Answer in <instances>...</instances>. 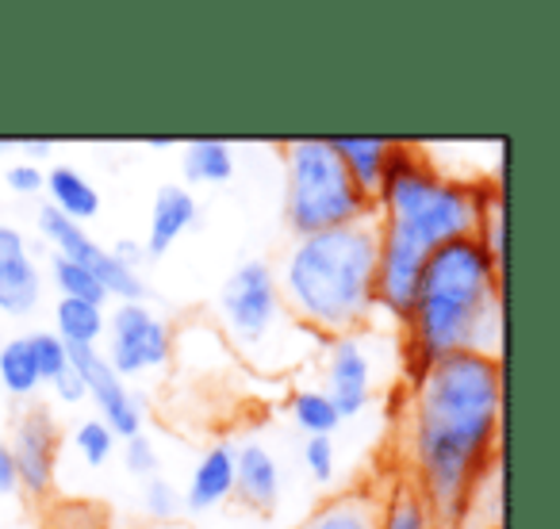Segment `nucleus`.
<instances>
[{"instance_id": "obj_13", "label": "nucleus", "mask_w": 560, "mask_h": 529, "mask_svg": "<svg viewBox=\"0 0 560 529\" xmlns=\"http://www.w3.org/2000/svg\"><path fill=\"white\" fill-rule=\"evenodd\" d=\"M392 491V487H388ZM384 487H350L319 503L296 529H381L384 518Z\"/></svg>"}, {"instance_id": "obj_17", "label": "nucleus", "mask_w": 560, "mask_h": 529, "mask_svg": "<svg viewBox=\"0 0 560 529\" xmlns=\"http://www.w3.org/2000/svg\"><path fill=\"white\" fill-rule=\"evenodd\" d=\"M330 146H335V154L342 157V165L350 169L353 185H358L369 200H376V196H381V180H384L392 142L388 139H330Z\"/></svg>"}, {"instance_id": "obj_23", "label": "nucleus", "mask_w": 560, "mask_h": 529, "mask_svg": "<svg viewBox=\"0 0 560 529\" xmlns=\"http://www.w3.org/2000/svg\"><path fill=\"white\" fill-rule=\"evenodd\" d=\"M50 273H55V284H58V292H62V299H81V304H93V307H104V299H108L101 281H96L93 273H85L81 264L66 261V257L55 254Z\"/></svg>"}, {"instance_id": "obj_8", "label": "nucleus", "mask_w": 560, "mask_h": 529, "mask_svg": "<svg viewBox=\"0 0 560 529\" xmlns=\"http://www.w3.org/2000/svg\"><path fill=\"white\" fill-rule=\"evenodd\" d=\"M104 330L112 334L104 361H108L119 380L170 361V327L162 319H154L142 304H119L116 315L104 322Z\"/></svg>"}, {"instance_id": "obj_31", "label": "nucleus", "mask_w": 560, "mask_h": 529, "mask_svg": "<svg viewBox=\"0 0 560 529\" xmlns=\"http://www.w3.org/2000/svg\"><path fill=\"white\" fill-rule=\"evenodd\" d=\"M50 388H55L58 399H66V403H78V399H85V380H81V373L73 365H66L62 373L50 380Z\"/></svg>"}, {"instance_id": "obj_10", "label": "nucleus", "mask_w": 560, "mask_h": 529, "mask_svg": "<svg viewBox=\"0 0 560 529\" xmlns=\"http://www.w3.org/2000/svg\"><path fill=\"white\" fill-rule=\"evenodd\" d=\"M12 465H16V483L27 495L43 498L55 483V457H58V426L47 414V407H32L20 419L16 437H12Z\"/></svg>"}, {"instance_id": "obj_20", "label": "nucleus", "mask_w": 560, "mask_h": 529, "mask_svg": "<svg viewBox=\"0 0 560 529\" xmlns=\"http://www.w3.org/2000/svg\"><path fill=\"white\" fill-rule=\"evenodd\" d=\"M381 529H434V518H430V506L422 498L419 483L411 475L392 483L388 503H384V518Z\"/></svg>"}, {"instance_id": "obj_21", "label": "nucleus", "mask_w": 560, "mask_h": 529, "mask_svg": "<svg viewBox=\"0 0 560 529\" xmlns=\"http://www.w3.org/2000/svg\"><path fill=\"white\" fill-rule=\"evenodd\" d=\"M55 322H58V342L70 350V345H89L96 350V338L104 334V311L93 304H81V299H58V311H55Z\"/></svg>"}, {"instance_id": "obj_3", "label": "nucleus", "mask_w": 560, "mask_h": 529, "mask_svg": "<svg viewBox=\"0 0 560 529\" xmlns=\"http://www.w3.org/2000/svg\"><path fill=\"white\" fill-rule=\"evenodd\" d=\"M384 249V211L304 234L284 264V292L292 319L327 342L358 338L376 311V273Z\"/></svg>"}, {"instance_id": "obj_35", "label": "nucleus", "mask_w": 560, "mask_h": 529, "mask_svg": "<svg viewBox=\"0 0 560 529\" xmlns=\"http://www.w3.org/2000/svg\"><path fill=\"white\" fill-rule=\"evenodd\" d=\"M4 146H9V142H4V139H0V150H4Z\"/></svg>"}, {"instance_id": "obj_34", "label": "nucleus", "mask_w": 560, "mask_h": 529, "mask_svg": "<svg viewBox=\"0 0 560 529\" xmlns=\"http://www.w3.org/2000/svg\"><path fill=\"white\" fill-rule=\"evenodd\" d=\"M147 146H150V150H170V146H173V139H147Z\"/></svg>"}, {"instance_id": "obj_18", "label": "nucleus", "mask_w": 560, "mask_h": 529, "mask_svg": "<svg viewBox=\"0 0 560 529\" xmlns=\"http://www.w3.org/2000/svg\"><path fill=\"white\" fill-rule=\"evenodd\" d=\"M43 188L50 192V208H55L58 215L73 219V223L93 219L96 211H101V196H96V188L89 185L78 169H70V165H55V169L47 173V180H43Z\"/></svg>"}, {"instance_id": "obj_12", "label": "nucleus", "mask_w": 560, "mask_h": 529, "mask_svg": "<svg viewBox=\"0 0 560 529\" xmlns=\"http://www.w3.org/2000/svg\"><path fill=\"white\" fill-rule=\"evenodd\" d=\"M369 384H373V373H369V357L358 338H342V342L330 345L327 391H323V396L335 403L338 419H353V414L365 411Z\"/></svg>"}, {"instance_id": "obj_1", "label": "nucleus", "mask_w": 560, "mask_h": 529, "mask_svg": "<svg viewBox=\"0 0 560 529\" xmlns=\"http://www.w3.org/2000/svg\"><path fill=\"white\" fill-rule=\"evenodd\" d=\"M503 368L480 353L430 361L415 391V472L434 529H460L495 460Z\"/></svg>"}, {"instance_id": "obj_29", "label": "nucleus", "mask_w": 560, "mask_h": 529, "mask_svg": "<svg viewBox=\"0 0 560 529\" xmlns=\"http://www.w3.org/2000/svg\"><path fill=\"white\" fill-rule=\"evenodd\" d=\"M142 503H147L150 518H173L177 506H180V498H177V491H173L170 480L154 475V480H147V495H142Z\"/></svg>"}, {"instance_id": "obj_14", "label": "nucleus", "mask_w": 560, "mask_h": 529, "mask_svg": "<svg viewBox=\"0 0 560 529\" xmlns=\"http://www.w3.org/2000/svg\"><path fill=\"white\" fill-rule=\"evenodd\" d=\"M234 491L242 495V503L261 514H269L272 506H277V495H280L277 460L257 442H246L242 449H234Z\"/></svg>"}, {"instance_id": "obj_27", "label": "nucleus", "mask_w": 560, "mask_h": 529, "mask_svg": "<svg viewBox=\"0 0 560 529\" xmlns=\"http://www.w3.org/2000/svg\"><path fill=\"white\" fill-rule=\"evenodd\" d=\"M124 465H127V472H131V475H147V480H154V472H158V452H154V442H150L147 434L127 437Z\"/></svg>"}, {"instance_id": "obj_2", "label": "nucleus", "mask_w": 560, "mask_h": 529, "mask_svg": "<svg viewBox=\"0 0 560 529\" xmlns=\"http://www.w3.org/2000/svg\"><path fill=\"white\" fill-rule=\"evenodd\" d=\"M483 196L488 192L438 177L427 157H419L411 146L392 142L381 196H376L384 211L376 304L388 307L396 319H411L427 257L445 242L476 234Z\"/></svg>"}, {"instance_id": "obj_11", "label": "nucleus", "mask_w": 560, "mask_h": 529, "mask_svg": "<svg viewBox=\"0 0 560 529\" xmlns=\"http://www.w3.org/2000/svg\"><path fill=\"white\" fill-rule=\"evenodd\" d=\"M39 269H35L27 242L16 226L0 223V311L32 315L39 307Z\"/></svg>"}, {"instance_id": "obj_24", "label": "nucleus", "mask_w": 560, "mask_h": 529, "mask_svg": "<svg viewBox=\"0 0 560 529\" xmlns=\"http://www.w3.org/2000/svg\"><path fill=\"white\" fill-rule=\"evenodd\" d=\"M292 419L300 422V430H307L312 437H330V430L338 426V411L323 391H300L292 399Z\"/></svg>"}, {"instance_id": "obj_6", "label": "nucleus", "mask_w": 560, "mask_h": 529, "mask_svg": "<svg viewBox=\"0 0 560 529\" xmlns=\"http://www.w3.org/2000/svg\"><path fill=\"white\" fill-rule=\"evenodd\" d=\"M280 292L265 261H242L223 284V319L242 345H261L280 322Z\"/></svg>"}, {"instance_id": "obj_30", "label": "nucleus", "mask_w": 560, "mask_h": 529, "mask_svg": "<svg viewBox=\"0 0 560 529\" xmlns=\"http://www.w3.org/2000/svg\"><path fill=\"white\" fill-rule=\"evenodd\" d=\"M43 180H47V173H39V165H12L9 169V188L20 196L43 192Z\"/></svg>"}, {"instance_id": "obj_22", "label": "nucleus", "mask_w": 560, "mask_h": 529, "mask_svg": "<svg viewBox=\"0 0 560 529\" xmlns=\"http://www.w3.org/2000/svg\"><path fill=\"white\" fill-rule=\"evenodd\" d=\"M0 384L12 396H32L39 388V368H35L27 338H12V342L0 345Z\"/></svg>"}, {"instance_id": "obj_26", "label": "nucleus", "mask_w": 560, "mask_h": 529, "mask_svg": "<svg viewBox=\"0 0 560 529\" xmlns=\"http://www.w3.org/2000/svg\"><path fill=\"white\" fill-rule=\"evenodd\" d=\"M78 449L89 465H104V460L112 457V449H116V434H112L101 419H89V422H81V430H78Z\"/></svg>"}, {"instance_id": "obj_15", "label": "nucleus", "mask_w": 560, "mask_h": 529, "mask_svg": "<svg viewBox=\"0 0 560 529\" xmlns=\"http://www.w3.org/2000/svg\"><path fill=\"white\" fill-rule=\"evenodd\" d=\"M200 208H196L192 192H185L180 185H162L154 196V211H150V234H147V254L162 257L188 226L196 223Z\"/></svg>"}, {"instance_id": "obj_4", "label": "nucleus", "mask_w": 560, "mask_h": 529, "mask_svg": "<svg viewBox=\"0 0 560 529\" xmlns=\"http://www.w3.org/2000/svg\"><path fill=\"white\" fill-rule=\"evenodd\" d=\"M499 269L483 254L480 238H453L427 257L415 292L411 327L419 342V365L450 353H480L499 361L503 315H499Z\"/></svg>"}, {"instance_id": "obj_7", "label": "nucleus", "mask_w": 560, "mask_h": 529, "mask_svg": "<svg viewBox=\"0 0 560 529\" xmlns=\"http://www.w3.org/2000/svg\"><path fill=\"white\" fill-rule=\"evenodd\" d=\"M39 226H43V234H47V238L58 246V257L81 264L85 273H93L108 296H119L124 304H142V296H147V284L139 281V273H135V269H127V264H119L112 249L96 246V242L81 231V223L58 215V211L47 203V208L39 211Z\"/></svg>"}, {"instance_id": "obj_5", "label": "nucleus", "mask_w": 560, "mask_h": 529, "mask_svg": "<svg viewBox=\"0 0 560 529\" xmlns=\"http://www.w3.org/2000/svg\"><path fill=\"white\" fill-rule=\"evenodd\" d=\"M284 165H289V200H284V215H289L292 231L319 234L330 226L353 223V219L369 215L381 203L369 200L358 185H353L350 169L342 157L335 154L330 139H292L284 142Z\"/></svg>"}, {"instance_id": "obj_25", "label": "nucleus", "mask_w": 560, "mask_h": 529, "mask_svg": "<svg viewBox=\"0 0 560 529\" xmlns=\"http://www.w3.org/2000/svg\"><path fill=\"white\" fill-rule=\"evenodd\" d=\"M27 345H32L35 368H39V384L43 380L50 384L66 365H70V353H66V345L58 342V334H27Z\"/></svg>"}, {"instance_id": "obj_28", "label": "nucleus", "mask_w": 560, "mask_h": 529, "mask_svg": "<svg viewBox=\"0 0 560 529\" xmlns=\"http://www.w3.org/2000/svg\"><path fill=\"white\" fill-rule=\"evenodd\" d=\"M304 465L319 483H330V475H335V442L330 437H307Z\"/></svg>"}, {"instance_id": "obj_32", "label": "nucleus", "mask_w": 560, "mask_h": 529, "mask_svg": "<svg viewBox=\"0 0 560 529\" xmlns=\"http://www.w3.org/2000/svg\"><path fill=\"white\" fill-rule=\"evenodd\" d=\"M20 483H16V465H12V452L9 445L0 442V495H12Z\"/></svg>"}, {"instance_id": "obj_9", "label": "nucleus", "mask_w": 560, "mask_h": 529, "mask_svg": "<svg viewBox=\"0 0 560 529\" xmlns=\"http://www.w3.org/2000/svg\"><path fill=\"white\" fill-rule=\"evenodd\" d=\"M66 353H70V365L81 373V380H85V396H93L96 407H101V422H104V426H108L116 437L142 434L139 403H135L131 391L124 388V380L112 373L108 361H104L96 350H89V345H70Z\"/></svg>"}, {"instance_id": "obj_19", "label": "nucleus", "mask_w": 560, "mask_h": 529, "mask_svg": "<svg viewBox=\"0 0 560 529\" xmlns=\"http://www.w3.org/2000/svg\"><path fill=\"white\" fill-rule=\"evenodd\" d=\"M180 173L192 185H223L234 173V154L226 142L219 139H192L185 142V157H180Z\"/></svg>"}, {"instance_id": "obj_16", "label": "nucleus", "mask_w": 560, "mask_h": 529, "mask_svg": "<svg viewBox=\"0 0 560 529\" xmlns=\"http://www.w3.org/2000/svg\"><path fill=\"white\" fill-rule=\"evenodd\" d=\"M231 491H234V449L231 445H215V449L196 465L192 483H188V491H185V506L192 514H203L215 503H223Z\"/></svg>"}, {"instance_id": "obj_33", "label": "nucleus", "mask_w": 560, "mask_h": 529, "mask_svg": "<svg viewBox=\"0 0 560 529\" xmlns=\"http://www.w3.org/2000/svg\"><path fill=\"white\" fill-rule=\"evenodd\" d=\"M20 150L43 157V154H50V150H55V142H50V139H20Z\"/></svg>"}]
</instances>
